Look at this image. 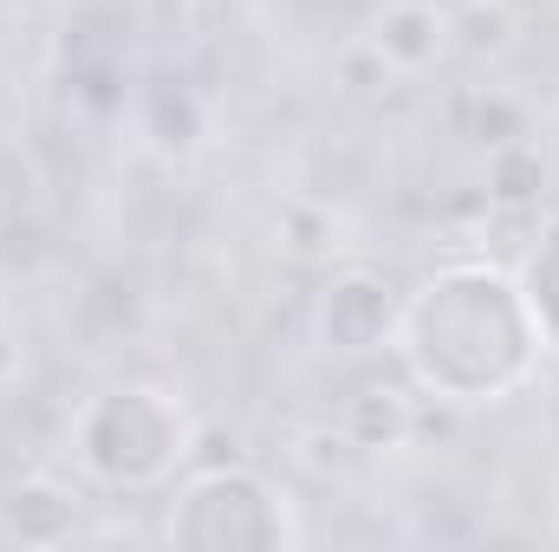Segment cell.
Wrapping results in <instances>:
<instances>
[{"mask_svg":"<svg viewBox=\"0 0 559 552\" xmlns=\"http://www.w3.org/2000/svg\"><path fill=\"white\" fill-rule=\"evenodd\" d=\"M189 455V416L169 391H105L79 416V461L111 488H150Z\"/></svg>","mask_w":559,"mask_h":552,"instance_id":"cell-1","label":"cell"},{"mask_svg":"<svg viewBox=\"0 0 559 552\" xmlns=\"http://www.w3.org/2000/svg\"><path fill=\"white\" fill-rule=\"evenodd\" d=\"M397 332V299L378 274H338L325 292H319V338L345 358H365L378 351L384 338Z\"/></svg>","mask_w":559,"mask_h":552,"instance_id":"cell-2","label":"cell"},{"mask_svg":"<svg viewBox=\"0 0 559 552\" xmlns=\"http://www.w3.org/2000/svg\"><path fill=\"white\" fill-rule=\"evenodd\" d=\"M365 46L384 59L391 79H417V72H429V65L455 46V39H449V7H436V0H384V7L371 13Z\"/></svg>","mask_w":559,"mask_h":552,"instance_id":"cell-3","label":"cell"},{"mask_svg":"<svg viewBox=\"0 0 559 552\" xmlns=\"http://www.w3.org/2000/svg\"><path fill=\"white\" fill-rule=\"evenodd\" d=\"M79 488L52 481V475H33L20 488H7L0 501V540H20V547H66L79 533Z\"/></svg>","mask_w":559,"mask_h":552,"instance_id":"cell-4","label":"cell"},{"mask_svg":"<svg viewBox=\"0 0 559 552\" xmlns=\"http://www.w3.org/2000/svg\"><path fill=\"white\" fill-rule=\"evenodd\" d=\"M488 208L501 215H540V195L554 189V156L540 149V137H508V143H488Z\"/></svg>","mask_w":559,"mask_h":552,"instance_id":"cell-5","label":"cell"},{"mask_svg":"<svg viewBox=\"0 0 559 552\" xmlns=\"http://www.w3.org/2000/svg\"><path fill=\"white\" fill-rule=\"evenodd\" d=\"M338 429H345V442H352L358 455H397V448H411V435H417V397L397 391V384H365V391L345 404Z\"/></svg>","mask_w":559,"mask_h":552,"instance_id":"cell-6","label":"cell"},{"mask_svg":"<svg viewBox=\"0 0 559 552\" xmlns=\"http://www.w3.org/2000/svg\"><path fill=\"white\" fill-rule=\"evenodd\" d=\"M449 39L475 59H501L521 46V20L508 0H462V7H449Z\"/></svg>","mask_w":559,"mask_h":552,"instance_id":"cell-7","label":"cell"},{"mask_svg":"<svg viewBox=\"0 0 559 552\" xmlns=\"http://www.w3.org/2000/svg\"><path fill=\"white\" fill-rule=\"evenodd\" d=\"M143 131H150V143L163 149V156H189L195 143H202V131H209V118H202V98L182 85L176 92V111H169V92H163V79L143 92Z\"/></svg>","mask_w":559,"mask_h":552,"instance_id":"cell-8","label":"cell"}]
</instances>
